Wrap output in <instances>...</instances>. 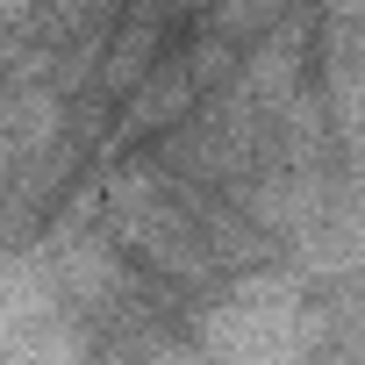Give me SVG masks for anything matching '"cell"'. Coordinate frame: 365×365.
Returning <instances> with one entry per match:
<instances>
[{
  "label": "cell",
  "mask_w": 365,
  "mask_h": 365,
  "mask_svg": "<svg viewBox=\"0 0 365 365\" xmlns=\"http://www.w3.org/2000/svg\"><path fill=\"white\" fill-rule=\"evenodd\" d=\"M279 8H287V0H230V8H222V29H230V36H244V29L272 22Z\"/></svg>",
  "instance_id": "obj_1"
},
{
  "label": "cell",
  "mask_w": 365,
  "mask_h": 365,
  "mask_svg": "<svg viewBox=\"0 0 365 365\" xmlns=\"http://www.w3.org/2000/svg\"><path fill=\"white\" fill-rule=\"evenodd\" d=\"M329 15H365V0H329Z\"/></svg>",
  "instance_id": "obj_2"
}]
</instances>
